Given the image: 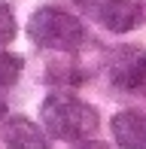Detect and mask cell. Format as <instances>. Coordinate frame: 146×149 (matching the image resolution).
Here are the masks:
<instances>
[{
  "instance_id": "cell-6",
  "label": "cell",
  "mask_w": 146,
  "mask_h": 149,
  "mask_svg": "<svg viewBox=\"0 0 146 149\" xmlns=\"http://www.w3.org/2000/svg\"><path fill=\"white\" fill-rule=\"evenodd\" d=\"M3 146L6 149H46V134L24 116H9L3 122Z\"/></svg>"
},
{
  "instance_id": "cell-2",
  "label": "cell",
  "mask_w": 146,
  "mask_h": 149,
  "mask_svg": "<svg viewBox=\"0 0 146 149\" xmlns=\"http://www.w3.org/2000/svg\"><path fill=\"white\" fill-rule=\"evenodd\" d=\"M28 37L40 49H49V52H76L85 40V28L73 12L43 6V9H37L31 15Z\"/></svg>"
},
{
  "instance_id": "cell-8",
  "label": "cell",
  "mask_w": 146,
  "mask_h": 149,
  "mask_svg": "<svg viewBox=\"0 0 146 149\" xmlns=\"http://www.w3.org/2000/svg\"><path fill=\"white\" fill-rule=\"evenodd\" d=\"M12 40H15V15H12L9 3L0 0V49L9 46Z\"/></svg>"
},
{
  "instance_id": "cell-3",
  "label": "cell",
  "mask_w": 146,
  "mask_h": 149,
  "mask_svg": "<svg viewBox=\"0 0 146 149\" xmlns=\"http://www.w3.org/2000/svg\"><path fill=\"white\" fill-rule=\"evenodd\" d=\"M110 79L125 91L146 88V52L137 46H119L110 55Z\"/></svg>"
},
{
  "instance_id": "cell-7",
  "label": "cell",
  "mask_w": 146,
  "mask_h": 149,
  "mask_svg": "<svg viewBox=\"0 0 146 149\" xmlns=\"http://www.w3.org/2000/svg\"><path fill=\"white\" fill-rule=\"evenodd\" d=\"M18 76H22V58L0 52V88H9Z\"/></svg>"
},
{
  "instance_id": "cell-10",
  "label": "cell",
  "mask_w": 146,
  "mask_h": 149,
  "mask_svg": "<svg viewBox=\"0 0 146 149\" xmlns=\"http://www.w3.org/2000/svg\"><path fill=\"white\" fill-rule=\"evenodd\" d=\"M3 116H6V104L0 100V119H3Z\"/></svg>"
},
{
  "instance_id": "cell-5",
  "label": "cell",
  "mask_w": 146,
  "mask_h": 149,
  "mask_svg": "<svg viewBox=\"0 0 146 149\" xmlns=\"http://www.w3.org/2000/svg\"><path fill=\"white\" fill-rule=\"evenodd\" d=\"M113 134L122 149H146V110H122L113 116Z\"/></svg>"
},
{
  "instance_id": "cell-1",
  "label": "cell",
  "mask_w": 146,
  "mask_h": 149,
  "mask_svg": "<svg viewBox=\"0 0 146 149\" xmlns=\"http://www.w3.org/2000/svg\"><path fill=\"white\" fill-rule=\"evenodd\" d=\"M46 131L64 143H85L97 131V110L73 94H49L40 107Z\"/></svg>"
},
{
  "instance_id": "cell-4",
  "label": "cell",
  "mask_w": 146,
  "mask_h": 149,
  "mask_svg": "<svg viewBox=\"0 0 146 149\" xmlns=\"http://www.w3.org/2000/svg\"><path fill=\"white\" fill-rule=\"evenodd\" d=\"M101 24L113 33H125L146 24V0H104L101 9Z\"/></svg>"
},
{
  "instance_id": "cell-9",
  "label": "cell",
  "mask_w": 146,
  "mask_h": 149,
  "mask_svg": "<svg viewBox=\"0 0 146 149\" xmlns=\"http://www.w3.org/2000/svg\"><path fill=\"white\" fill-rule=\"evenodd\" d=\"M76 149H110L107 143H95V140H85V143H79Z\"/></svg>"
}]
</instances>
